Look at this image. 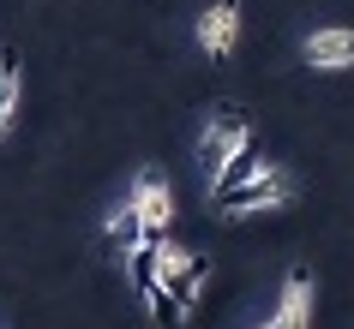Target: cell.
Here are the masks:
<instances>
[{"label":"cell","instance_id":"6da1fadb","mask_svg":"<svg viewBox=\"0 0 354 329\" xmlns=\"http://www.w3.org/2000/svg\"><path fill=\"white\" fill-rule=\"evenodd\" d=\"M288 198H295V174L282 162H270L264 174H252L246 186H234V192H223L216 198V216L241 221V216H270V210H288Z\"/></svg>","mask_w":354,"mask_h":329},{"label":"cell","instance_id":"7a4b0ae2","mask_svg":"<svg viewBox=\"0 0 354 329\" xmlns=\"http://www.w3.org/2000/svg\"><path fill=\"white\" fill-rule=\"evenodd\" d=\"M241 144H252V126H246V108H234V102H223V108L210 114L205 138H198V162H205V180H216L234 156H241Z\"/></svg>","mask_w":354,"mask_h":329},{"label":"cell","instance_id":"3957f363","mask_svg":"<svg viewBox=\"0 0 354 329\" xmlns=\"http://www.w3.org/2000/svg\"><path fill=\"white\" fill-rule=\"evenodd\" d=\"M156 281H162V288L180 299V311L192 317V306H198V288H205V257H198V252H180V246H162Z\"/></svg>","mask_w":354,"mask_h":329},{"label":"cell","instance_id":"277c9868","mask_svg":"<svg viewBox=\"0 0 354 329\" xmlns=\"http://www.w3.org/2000/svg\"><path fill=\"white\" fill-rule=\"evenodd\" d=\"M300 60L313 66V72H348L354 66V30L348 24H324L313 37L300 42Z\"/></svg>","mask_w":354,"mask_h":329},{"label":"cell","instance_id":"5b68a950","mask_svg":"<svg viewBox=\"0 0 354 329\" xmlns=\"http://www.w3.org/2000/svg\"><path fill=\"white\" fill-rule=\"evenodd\" d=\"M127 203L138 210V221H145V239H162V234H168V221H174V192H168V180H156V174H138Z\"/></svg>","mask_w":354,"mask_h":329},{"label":"cell","instance_id":"8992f818","mask_svg":"<svg viewBox=\"0 0 354 329\" xmlns=\"http://www.w3.org/2000/svg\"><path fill=\"white\" fill-rule=\"evenodd\" d=\"M234 42H241V0H216L198 12V48L210 60H228L234 54Z\"/></svg>","mask_w":354,"mask_h":329},{"label":"cell","instance_id":"52a82bcc","mask_svg":"<svg viewBox=\"0 0 354 329\" xmlns=\"http://www.w3.org/2000/svg\"><path fill=\"white\" fill-rule=\"evenodd\" d=\"M264 168H270V162H264V144H259V138H252V144H241V156H234V162H228L223 174H216V180H205L210 203L223 198V192H234V186H246L252 174H264Z\"/></svg>","mask_w":354,"mask_h":329},{"label":"cell","instance_id":"ba28073f","mask_svg":"<svg viewBox=\"0 0 354 329\" xmlns=\"http://www.w3.org/2000/svg\"><path fill=\"white\" fill-rule=\"evenodd\" d=\"M277 323L282 329H313V281L306 275H288L282 281V306H277Z\"/></svg>","mask_w":354,"mask_h":329},{"label":"cell","instance_id":"9c48e42d","mask_svg":"<svg viewBox=\"0 0 354 329\" xmlns=\"http://www.w3.org/2000/svg\"><path fill=\"white\" fill-rule=\"evenodd\" d=\"M102 234H109V246H114L120 257H132L138 246H145V221H138V210H132V203H114L109 221H102Z\"/></svg>","mask_w":354,"mask_h":329},{"label":"cell","instance_id":"30bf717a","mask_svg":"<svg viewBox=\"0 0 354 329\" xmlns=\"http://www.w3.org/2000/svg\"><path fill=\"white\" fill-rule=\"evenodd\" d=\"M156 263H162V239H145V246L127 257V275H132V288H138V293L156 288Z\"/></svg>","mask_w":354,"mask_h":329},{"label":"cell","instance_id":"8fae6325","mask_svg":"<svg viewBox=\"0 0 354 329\" xmlns=\"http://www.w3.org/2000/svg\"><path fill=\"white\" fill-rule=\"evenodd\" d=\"M12 108H19V60L0 48V138L12 132Z\"/></svg>","mask_w":354,"mask_h":329},{"label":"cell","instance_id":"7c38bea8","mask_svg":"<svg viewBox=\"0 0 354 329\" xmlns=\"http://www.w3.org/2000/svg\"><path fill=\"white\" fill-rule=\"evenodd\" d=\"M145 306H150V323H156V329H180V323H187V311H180V299H174V293H168L162 281H156V288L145 293Z\"/></svg>","mask_w":354,"mask_h":329},{"label":"cell","instance_id":"4fadbf2b","mask_svg":"<svg viewBox=\"0 0 354 329\" xmlns=\"http://www.w3.org/2000/svg\"><path fill=\"white\" fill-rule=\"evenodd\" d=\"M264 329H282V323H277V317H270V323H264Z\"/></svg>","mask_w":354,"mask_h":329}]
</instances>
